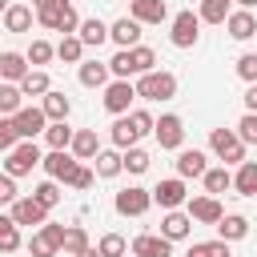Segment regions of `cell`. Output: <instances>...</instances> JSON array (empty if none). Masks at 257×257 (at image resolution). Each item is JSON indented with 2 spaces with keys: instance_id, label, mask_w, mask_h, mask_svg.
<instances>
[{
  "instance_id": "1",
  "label": "cell",
  "mask_w": 257,
  "mask_h": 257,
  "mask_svg": "<svg viewBox=\"0 0 257 257\" xmlns=\"http://www.w3.org/2000/svg\"><path fill=\"white\" fill-rule=\"evenodd\" d=\"M137 96L141 100H173L177 96V76L165 68H153L145 76H137Z\"/></svg>"
},
{
  "instance_id": "2",
  "label": "cell",
  "mask_w": 257,
  "mask_h": 257,
  "mask_svg": "<svg viewBox=\"0 0 257 257\" xmlns=\"http://www.w3.org/2000/svg\"><path fill=\"white\" fill-rule=\"evenodd\" d=\"M209 149H213L217 161H225V165H241V161H245V141L237 137V128H213V133H209Z\"/></svg>"
},
{
  "instance_id": "3",
  "label": "cell",
  "mask_w": 257,
  "mask_h": 257,
  "mask_svg": "<svg viewBox=\"0 0 257 257\" xmlns=\"http://www.w3.org/2000/svg\"><path fill=\"white\" fill-rule=\"evenodd\" d=\"M4 157H8V161H4V173H8V177H28V173L44 161V153L36 149V141H20V145H16L12 153H4Z\"/></svg>"
},
{
  "instance_id": "4",
  "label": "cell",
  "mask_w": 257,
  "mask_h": 257,
  "mask_svg": "<svg viewBox=\"0 0 257 257\" xmlns=\"http://www.w3.org/2000/svg\"><path fill=\"white\" fill-rule=\"evenodd\" d=\"M60 245H64V225H56V221H44V225L28 237V253H32V257H56Z\"/></svg>"
},
{
  "instance_id": "5",
  "label": "cell",
  "mask_w": 257,
  "mask_h": 257,
  "mask_svg": "<svg viewBox=\"0 0 257 257\" xmlns=\"http://www.w3.org/2000/svg\"><path fill=\"white\" fill-rule=\"evenodd\" d=\"M112 205H116V213H120V217H145V213H149V205H153V189L128 185V189H120V193L112 197Z\"/></svg>"
},
{
  "instance_id": "6",
  "label": "cell",
  "mask_w": 257,
  "mask_h": 257,
  "mask_svg": "<svg viewBox=\"0 0 257 257\" xmlns=\"http://www.w3.org/2000/svg\"><path fill=\"white\" fill-rule=\"evenodd\" d=\"M133 100H137V84H133V80H116V76H112V80L104 84V108H108L112 116H124Z\"/></svg>"
},
{
  "instance_id": "7",
  "label": "cell",
  "mask_w": 257,
  "mask_h": 257,
  "mask_svg": "<svg viewBox=\"0 0 257 257\" xmlns=\"http://www.w3.org/2000/svg\"><path fill=\"white\" fill-rule=\"evenodd\" d=\"M169 40H173L177 48H193V44L201 40V16H197V12H177Z\"/></svg>"
},
{
  "instance_id": "8",
  "label": "cell",
  "mask_w": 257,
  "mask_h": 257,
  "mask_svg": "<svg viewBox=\"0 0 257 257\" xmlns=\"http://www.w3.org/2000/svg\"><path fill=\"white\" fill-rule=\"evenodd\" d=\"M12 120H16V133H20V141H36V137L48 128V116H44V108H40V104H28V108H20Z\"/></svg>"
},
{
  "instance_id": "9",
  "label": "cell",
  "mask_w": 257,
  "mask_h": 257,
  "mask_svg": "<svg viewBox=\"0 0 257 257\" xmlns=\"http://www.w3.org/2000/svg\"><path fill=\"white\" fill-rule=\"evenodd\" d=\"M153 137H157L161 149H181V145H185V120H181L177 112H165V116L157 120Z\"/></svg>"
},
{
  "instance_id": "10",
  "label": "cell",
  "mask_w": 257,
  "mask_h": 257,
  "mask_svg": "<svg viewBox=\"0 0 257 257\" xmlns=\"http://www.w3.org/2000/svg\"><path fill=\"white\" fill-rule=\"evenodd\" d=\"M153 201H157L161 209H181V205L189 201V189H185V177H169V181H161V185L153 189Z\"/></svg>"
},
{
  "instance_id": "11",
  "label": "cell",
  "mask_w": 257,
  "mask_h": 257,
  "mask_svg": "<svg viewBox=\"0 0 257 257\" xmlns=\"http://www.w3.org/2000/svg\"><path fill=\"white\" fill-rule=\"evenodd\" d=\"M8 209H12V221H16V225H36V229H40V225L48 221V209H44L36 197H16Z\"/></svg>"
},
{
  "instance_id": "12",
  "label": "cell",
  "mask_w": 257,
  "mask_h": 257,
  "mask_svg": "<svg viewBox=\"0 0 257 257\" xmlns=\"http://www.w3.org/2000/svg\"><path fill=\"white\" fill-rule=\"evenodd\" d=\"M141 20H133V16H120V20H112L108 24V40L116 44V48H137L141 44Z\"/></svg>"
},
{
  "instance_id": "13",
  "label": "cell",
  "mask_w": 257,
  "mask_h": 257,
  "mask_svg": "<svg viewBox=\"0 0 257 257\" xmlns=\"http://www.w3.org/2000/svg\"><path fill=\"white\" fill-rule=\"evenodd\" d=\"M128 249H133V257H173V241L161 233H141V237H133Z\"/></svg>"
},
{
  "instance_id": "14",
  "label": "cell",
  "mask_w": 257,
  "mask_h": 257,
  "mask_svg": "<svg viewBox=\"0 0 257 257\" xmlns=\"http://www.w3.org/2000/svg\"><path fill=\"white\" fill-rule=\"evenodd\" d=\"M40 165H44V173H48L52 181H68V173H72L80 161L72 157V149H48V157H44Z\"/></svg>"
},
{
  "instance_id": "15",
  "label": "cell",
  "mask_w": 257,
  "mask_h": 257,
  "mask_svg": "<svg viewBox=\"0 0 257 257\" xmlns=\"http://www.w3.org/2000/svg\"><path fill=\"white\" fill-rule=\"evenodd\" d=\"M189 217H193L197 225H217V221L225 217V209H221V201H217L213 193H205V197H193V201H189Z\"/></svg>"
},
{
  "instance_id": "16",
  "label": "cell",
  "mask_w": 257,
  "mask_h": 257,
  "mask_svg": "<svg viewBox=\"0 0 257 257\" xmlns=\"http://www.w3.org/2000/svg\"><path fill=\"white\" fill-rule=\"evenodd\" d=\"M193 233V217H189V209L181 213V209H165V217H161V237H169V241H185Z\"/></svg>"
},
{
  "instance_id": "17",
  "label": "cell",
  "mask_w": 257,
  "mask_h": 257,
  "mask_svg": "<svg viewBox=\"0 0 257 257\" xmlns=\"http://www.w3.org/2000/svg\"><path fill=\"white\" fill-rule=\"evenodd\" d=\"M177 177H205V169H209V157L201 153V149H177Z\"/></svg>"
},
{
  "instance_id": "18",
  "label": "cell",
  "mask_w": 257,
  "mask_h": 257,
  "mask_svg": "<svg viewBox=\"0 0 257 257\" xmlns=\"http://www.w3.org/2000/svg\"><path fill=\"white\" fill-rule=\"evenodd\" d=\"M92 169H96L100 181H112V177L124 173V153H120V149H100V153L92 157Z\"/></svg>"
},
{
  "instance_id": "19",
  "label": "cell",
  "mask_w": 257,
  "mask_h": 257,
  "mask_svg": "<svg viewBox=\"0 0 257 257\" xmlns=\"http://www.w3.org/2000/svg\"><path fill=\"white\" fill-rule=\"evenodd\" d=\"M128 16L141 20V24H161V20H169V4L165 0H133Z\"/></svg>"
},
{
  "instance_id": "20",
  "label": "cell",
  "mask_w": 257,
  "mask_h": 257,
  "mask_svg": "<svg viewBox=\"0 0 257 257\" xmlns=\"http://www.w3.org/2000/svg\"><path fill=\"white\" fill-rule=\"evenodd\" d=\"M225 28H229L233 40H253V36H257V16H253L249 8H237V12H229Z\"/></svg>"
},
{
  "instance_id": "21",
  "label": "cell",
  "mask_w": 257,
  "mask_h": 257,
  "mask_svg": "<svg viewBox=\"0 0 257 257\" xmlns=\"http://www.w3.org/2000/svg\"><path fill=\"white\" fill-rule=\"evenodd\" d=\"M76 76H80L84 88H104L112 72H108V60H80L76 64Z\"/></svg>"
},
{
  "instance_id": "22",
  "label": "cell",
  "mask_w": 257,
  "mask_h": 257,
  "mask_svg": "<svg viewBox=\"0 0 257 257\" xmlns=\"http://www.w3.org/2000/svg\"><path fill=\"white\" fill-rule=\"evenodd\" d=\"M24 76H28V56L24 52H0V80L20 84Z\"/></svg>"
},
{
  "instance_id": "23",
  "label": "cell",
  "mask_w": 257,
  "mask_h": 257,
  "mask_svg": "<svg viewBox=\"0 0 257 257\" xmlns=\"http://www.w3.org/2000/svg\"><path fill=\"white\" fill-rule=\"evenodd\" d=\"M40 108H44V116H48V120H68V112H72V100H68L60 88H48V92L40 96Z\"/></svg>"
},
{
  "instance_id": "24",
  "label": "cell",
  "mask_w": 257,
  "mask_h": 257,
  "mask_svg": "<svg viewBox=\"0 0 257 257\" xmlns=\"http://www.w3.org/2000/svg\"><path fill=\"white\" fill-rule=\"evenodd\" d=\"M217 237L229 241V245H233V241H245V237H249V221H245L241 213H225V217L217 221Z\"/></svg>"
},
{
  "instance_id": "25",
  "label": "cell",
  "mask_w": 257,
  "mask_h": 257,
  "mask_svg": "<svg viewBox=\"0 0 257 257\" xmlns=\"http://www.w3.org/2000/svg\"><path fill=\"white\" fill-rule=\"evenodd\" d=\"M76 36L84 40V48H100V44L108 40V24H104L100 16H88V20H80V28H76Z\"/></svg>"
},
{
  "instance_id": "26",
  "label": "cell",
  "mask_w": 257,
  "mask_h": 257,
  "mask_svg": "<svg viewBox=\"0 0 257 257\" xmlns=\"http://www.w3.org/2000/svg\"><path fill=\"white\" fill-rule=\"evenodd\" d=\"M72 157L76 161H92L96 153H100V141H96V128H76V137H72Z\"/></svg>"
},
{
  "instance_id": "27",
  "label": "cell",
  "mask_w": 257,
  "mask_h": 257,
  "mask_svg": "<svg viewBox=\"0 0 257 257\" xmlns=\"http://www.w3.org/2000/svg\"><path fill=\"white\" fill-rule=\"evenodd\" d=\"M233 189L241 197H257V161H241L233 173Z\"/></svg>"
},
{
  "instance_id": "28",
  "label": "cell",
  "mask_w": 257,
  "mask_h": 257,
  "mask_svg": "<svg viewBox=\"0 0 257 257\" xmlns=\"http://www.w3.org/2000/svg\"><path fill=\"white\" fill-rule=\"evenodd\" d=\"M108 137H112V145H116L120 153H124V149H133V145L141 141V137H137V128H133V120H128V112L112 120V133H108Z\"/></svg>"
},
{
  "instance_id": "29",
  "label": "cell",
  "mask_w": 257,
  "mask_h": 257,
  "mask_svg": "<svg viewBox=\"0 0 257 257\" xmlns=\"http://www.w3.org/2000/svg\"><path fill=\"white\" fill-rule=\"evenodd\" d=\"M72 137H76V128H68V120H48V128H44V145L48 149H68Z\"/></svg>"
},
{
  "instance_id": "30",
  "label": "cell",
  "mask_w": 257,
  "mask_h": 257,
  "mask_svg": "<svg viewBox=\"0 0 257 257\" xmlns=\"http://www.w3.org/2000/svg\"><path fill=\"white\" fill-rule=\"evenodd\" d=\"M20 108H24V92H20V84L0 80V116H16Z\"/></svg>"
},
{
  "instance_id": "31",
  "label": "cell",
  "mask_w": 257,
  "mask_h": 257,
  "mask_svg": "<svg viewBox=\"0 0 257 257\" xmlns=\"http://www.w3.org/2000/svg\"><path fill=\"white\" fill-rule=\"evenodd\" d=\"M4 28H8V32H28V28H32V8H28V4H8Z\"/></svg>"
},
{
  "instance_id": "32",
  "label": "cell",
  "mask_w": 257,
  "mask_h": 257,
  "mask_svg": "<svg viewBox=\"0 0 257 257\" xmlns=\"http://www.w3.org/2000/svg\"><path fill=\"white\" fill-rule=\"evenodd\" d=\"M205 193H213V197H221L225 189H233V173H229V165H221V169H205Z\"/></svg>"
},
{
  "instance_id": "33",
  "label": "cell",
  "mask_w": 257,
  "mask_h": 257,
  "mask_svg": "<svg viewBox=\"0 0 257 257\" xmlns=\"http://www.w3.org/2000/svg\"><path fill=\"white\" fill-rule=\"evenodd\" d=\"M20 245H24V241H20V225L12 221V213H8V217L0 213V253H16Z\"/></svg>"
},
{
  "instance_id": "34",
  "label": "cell",
  "mask_w": 257,
  "mask_h": 257,
  "mask_svg": "<svg viewBox=\"0 0 257 257\" xmlns=\"http://www.w3.org/2000/svg\"><path fill=\"white\" fill-rule=\"evenodd\" d=\"M229 4H233V0H201V12H197L201 24H225L229 12H233Z\"/></svg>"
},
{
  "instance_id": "35",
  "label": "cell",
  "mask_w": 257,
  "mask_h": 257,
  "mask_svg": "<svg viewBox=\"0 0 257 257\" xmlns=\"http://www.w3.org/2000/svg\"><path fill=\"white\" fill-rule=\"evenodd\" d=\"M56 56L64 60V64H80L84 60V40L72 32V36H60V44H56Z\"/></svg>"
},
{
  "instance_id": "36",
  "label": "cell",
  "mask_w": 257,
  "mask_h": 257,
  "mask_svg": "<svg viewBox=\"0 0 257 257\" xmlns=\"http://www.w3.org/2000/svg\"><path fill=\"white\" fill-rule=\"evenodd\" d=\"M48 88H52V80H48L44 68H28V76L20 80V92H24V96H44Z\"/></svg>"
},
{
  "instance_id": "37",
  "label": "cell",
  "mask_w": 257,
  "mask_h": 257,
  "mask_svg": "<svg viewBox=\"0 0 257 257\" xmlns=\"http://www.w3.org/2000/svg\"><path fill=\"white\" fill-rule=\"evenodd\" d=\"M88 245H92L88 233H84L80 225H68V229H64V245H60V253H64V257H76V253H84Z\"/></svg>"
},
{
  "instance_id": "38",
  "label": "cell",
  "mask_w": 257,
  "mask_h": 257,
  "mask_svg": "<svg viewBox=\"0 0 257 257\" xmlns=\"http://www.w3.org/2000/svg\"><path fill=\"white\" fill-rule=\"evenodd\" d=\"M128 56H133V76H145V72H153V68H157V52H153L149 44L128 48Z\"/></svg>"
},
{
  "instance_id": "39",
  "label": "cell",
  "mask_w": 257,
  "mask_h": 257,
  "mask_svg": "<svg viewBox=\"0 0 257 257\" xmlns=\"http://www.w3.org/2000/svg\"><path fill=\"white\" fill-rule=\"evenodd\" d=\"M185 257H229V241H197V245H189V253Z\"/></svg>"
},
{
  "instance_id": "40",
  "label": "cell",
  "mask_w": 257,
  "mask_h": 257,
  "mask_svg": "<svg viewBox=\"0 0 257 257\" xmlns=\"http://www.w3.org/2000/svg\"><path fill=\"white\" fill-rule=\"evenodd\" d=\"M32 197H36V201H40L44 209L60 205V181H52V177H48V181H40V185L32 189Z\"/></svg>"
},
{
  "instance_id": "41",
  "label": "cell",
  "mask_w": 257,
  "mask_h": 257,
  "mask_svg": "<svg viewBox=\"0 0 257 257\" xmlns=\"http://www.w3.org/2000/svg\"><path fill=\"white\" fill-rule=\"evenodd\" d=\"M96 249H100V257H124V253H128V241H124L120 233H104V237L96 241Z\"/></svg>"
},
{
  "instance_id": "42",
  "label": "cell",
  "mask_w": 257,
  "mask_h": 257,
  "mask_svg": "<svg viewBox=\"0 0 257 257\" xmlns=\"http://www.w3.org/2000/svg\"><path fill=\"white\" fill-rule=\"evenodd\" d=\"M24 56H28V64H32V68H40V64H48V60H52V56H56V48H52V44H48V40H32V44H28V52H24Z\"/></svg>"
},
{
  "instance_id": "43",
  "label": "cell",
  "mask_w": 257,
  "mask_h": 257,
  "mask_svg": "<svg viewBox=\"0 0 257 257\" xmlns=\"http://www.w3.org/2000/svg\"><path fill=\"white\" fill-rule=\"evenodd\" d=\"M149 161H153V157H149L141 145L124 149V173H145V169H149Z\"/></svg>"
},
{
  "instance_id": "44",
  "label": "cell",
  "mask_w": 257,
  "mask_h": 257,
  "mask_svg": "<svg viewBox=\"0 0 257 257\" xmlns=\"http://www.w3.org/2000/svg\"><path fill=\"white\" fill-rule=\"evenodd\" d=\"M20 145V133H16V120L12 116H0V153H12Z\"/></svg>"
},
{
  "instance_id": "45",
  "label": "cell",
  "mask_w": 257,
  "mask_h": 257,
  "mask_svg": "<svg viewBox=\"0 0 257 257\" xmlns=\"http://www.w3.org/2000/svg\"><path fill=\"white\" fill-rule=\"evenodd\" d=\"M108 72H112L116 80H128V76H133V56H128V48H120V52L108 60Z\"/></svg>"
},
{
  "instance_id": "46",
  "label": "cell",
  "mask_w": 257,
  "mask_h": 257,
  "mask_svg": "<svg viewBox=\"0 0 257 257\" xmlns=\"http://www.w3.org/2000/svg\"><path fill=\"white\" fill-rule=\"evenodd\" d=\"M80 28V16H76V8H72V0L60 8V20H56V32H64V36H72Z\"/></svg>"
},
{
  "instance_id": "47",
  "label": "cell",
  "mask_w": 257,
  "mask_h": 257,
  "mask_svg": "<svg viewBox=\"0 0 257 257\" xmlns=\"http://www.w3.org/2000/svg\"><path fill=\"white\" fill-rule=\"evenodd\" d=\"M128 120H133L137 137H149V133L157 128V120H153V112H149V108H133V112H128Z\"/></svg>"
},
{
  "instance_id": "48",
  "label": "cell",
  "mask_w": 257,
  "mask_h": 257,
  "mask_svg": "<svg viewBox=\"0 0 257 257\" xmlns=\"http://www.w3.org/2000/svg\"><path fill=\"white\" fill-rule=\"evenodd\" d=\"M92 181H96V169H84V165H76L72 173H68V189H92Z\"/></svg>"
},
{
  "instance_id": "49",
  "label": "cell",
  "mask_w": 257,
  "mask_h": 257,
  "mask_svg": "<svg viewBox=\"0 0 257 257\" xmlns=\"http://www.w3.org/2000/svg\"><path fill=\"white\" fill-rule=\"evenodd\" d=\"M237 137H241L245 145H257V112H245V116L237 120Z\"/></svg>"
},
{
  "instance_id": "50",
  "label": "cell",
  "mask_w": 257,
  "mask_h": 257,
  "mask_svg": "<svg viewBox=\"0 0 257 257\" xmlns=\"http://www.w3.org/2000/svg\"><path fill=\"white\" fill-rule=\"evenodd\" d=\"M237 76H241L245 84H253V80H257V52H245V56L237 60Z\"/></svg>"
},
{
  "instance_id": "51",
  "label": "cell",
  "mask_w": 257,
  "mask_h": 257,
  "mask_svg": "<svg viewBox=\"0 0 257 257\" xmlns=\"http://www.w3.org/2000/svg\"><path fill=\"white\" fill-rule=\"evenodd\" d=\"M20 193H16V177H8V173H0V205H12Z\"/></svg>"
},
{
  "instance_id": "52",
  "label": "cell",
  "mask_w": 257,
  "mask_h": 257,
  "mask_svg": "<svg viewBox=\"0 0 257 257\" xmlns=\"http://www.w3.org/2000/svg\"><path fill=\"white\" fill-rule=\"evenodd\" d=\"M241 100H245V112H257V80L245 88V96H241Z\"/></svg>"
},
{
  "instance_id": "53",
  "label": "cell",
  "mask_w": 257,
  "mask_h": 257,
  "mask_svg": "<svg viewBox=\"0 0 257 257\" xmlns=\"http://www.w3.org/2000/svg\"><path fill=\"white\" fill-rule=\"evenodd\" d=\"M56 4H60V0H32V8H36V12H44V8H56Z\"/></svg>"
},
{
  "instance_id": "54",
  "label": "cell",
  "mask_w": 257,
  "mask_h": 257,
  "mask_svg": "<svg viewBox=\"0 0 257 257\" xmlns=\"http://www.w3.org/2000/svg\"><path fill=\"white\" fill-rule=\"evenodd\" d=\"M76 257H100V249H96V245H88V249H84V253H76Z\"/></svg>"
},
{
  "instance_id": "55",
  "label": "cell",
  "mask_w": 257,
  "mask_h": 257,
  "mask_svg": "<svg viewBox=\"0 0 257 257\" xmlns=\"http://www.w3.org/2000/svg\"><path fill=\"white\" fill-rule=\"evenodd\" d=\"M237 4H241V8H253V4H257V0H237Z\"/></svg>"
},
{
  "instance_id": "56",
  "label": "cell",
  "mask_w": 257,
  "mask_h": 257,
  "mask_svg": "<svg viewBox=\"0 0 257 257\" xmlns=\"http://www.w3.org/2000/svg\"><path fill=\"white\" fill-rule=\"evenodd\" d=\"M4 12H8V0H0V16H4Z\"/></svg>"
},
{
  "instance_id": "57",
  "label": "cell",
  "mask_w": 257,
  "mask_h": 257,
  "mask_svg": "<svg viewBox=\"0 0 257 257\" xmlns=\"http://www.w3.org/2000/svg\"><path fill=\"white\" fill-rule=\"evenodd\" d=\"M128 4H133V0H128Z\"/></svg>"
}]
</instances>
